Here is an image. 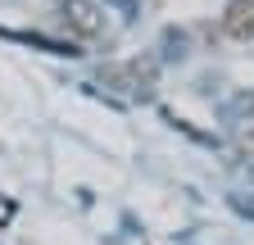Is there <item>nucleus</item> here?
I'll use <instances>...</instances> for the list:
<instances>
[{"label": "nucleus", "mask_w": 254, "mask_h": 245, "mask_svg": "<svg viewBox=\"0 0 254 245\" xmlns=\"http://www.w3.org/2000/svg\"><path fill=\"white\" fill-rule=\"evenodd\" d=\"M222 32L232 41H254V0H227L222 9Z\"/></svg>", "instance_id": "nucleus-2"}, {"label": "nucleus", "mask_w": 254, "mask_h": 245, "mask_svg": "<svg viewBox=\"0 0 254 245\" xmlns=\"http://www.w3.org/2000/svg\"><path fill=\"white\" fill-rule=\"evenodd\" d=\"M236 145L241 150H254V118H245L241 127H236Z\"/></svg>", "instance_id": "nucleus-3"}, {"label": "nucleus", "mask_w": 254, "mask_h": 245, "mask_svg": "<svg viewBox=\"0 0 254 245\" xmlns=\"http://www.w3.org/2000/svg\"><path fill=\"white\" fill-rule=\"evenodd\" d=\"M59 18L68 23L73 37H100V27H105V14H100L95 0H64V5H59Z\"/></svg>", "instance_id": "nucleus-1"}]
</instances>
